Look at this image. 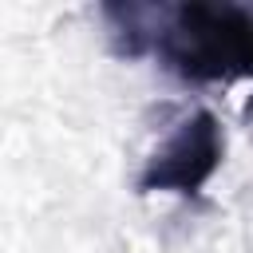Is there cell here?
<instances>
[{"label": "cell", "mask_w": 253, "mask_h": 253, "mask_svg": "<svg viewBox=\"0 0 253 253\" xmlns=\"http://www.w3.org/2000/svg\"><path fill=\"white\" fill-rule=\"evenodd\" d=\"M225 158V130L213 111H190L182 115L166 138L150 150L138 190L142 194H178V198H198L206 182L217 174Z\"/></svg>", "instance_id": "obj_2"}, {"label": "cell", "mask_w": 253, "mask_h": 253, "mask_svg": "<svg viewBox=\"0 0 253 253\" xmlns=\"http://www.w3.org/2000/svg\"><path fill=\"white\" fill-rule=\"evenodd\" d=\"M158 63L182 83H237L253 79V8L190 0L158 12Z\"/></svg>", "instance_id": "obj_1"}]
</instances>
